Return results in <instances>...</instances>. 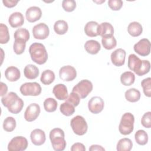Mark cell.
Returning a JSON list of instances; mask_svg holds the SVG:
<instances>
[{
    "instance_id": "cell-6",
    "label": "cell",
    "mask_w": 151,
    "mask_h": 151,
    "mask_svg": "<svg viewBox=\"0 0 151 151\" xmlns=\"http://www.w3.org/2000/svg\"><path fill=\"white\" fill-rule=\"evenodd\" d=\"M70 125L73 131L78 136L84 135L88 129V125L85 119L81 116H76L70 122Z\"/></svg>"
},
{
    "instance_id": "cell-9",
    "label": "cell",
    "mask_w": 151,
    "mask_h": 151,
    "mask_svg": "<svg viewBox=\"0 0 151 151\" xmlns=\"http://www.w3.org/2000/svg\"><path fill=\"white\" fill-rule=\"evenodd\" d=\"M28 140L23 136H16L12 138L8 145L9 151H22L28 147Z\"/></svg>"
},
{
    "instance_id": "cell-31",
    "label": "cell",
    "mask_w": 151,
    "mask_h": 151,
    "mask_svg": "<svg viewBox=\"0 0 151 151\" xmlns=\"http://www.w3.org/2000/svg\"><path fill=\"white\" fill-rule=\"evenodd\" d=\"M134 138L136 143L139 145H145L148 142V135L143 130H137L135 133Z\"/></svg>"
},
{
    "instance_id": "cell-5",
    "label": "cell",
    "mask_w": 151,
    "mask_h": 151,
    "mask_svg": "<svg viewBox=\"0 0 151 151\" xmlns=\"http://www.w3.org/2000/svg\"><path fill=\"white\" fill-rule=\"evenodd\" d=\"M134 116L130 113H124L121 119L119 130L120 133L123 135L130 134L134 129Z\"/></svg>"
},
{
    "instance_id": "cell-20",
    "label": "cell",
    "mask_w": 151,
    "mask_h": 151,
    "mask_svg": "<svg viewBox=\"0 0 151 151\" xmlns=\"http://www.w3.org/2000/svg\"><path fill=\"white\" fill-rule=\"evenodd\" d=\"M8 22L12 28H17L21 27L24 22V16L19 12H14L9 16Z\"/></svg>"
},
{
    "instance_id": "cell-4",
    "label": "cell",
    "mask_w": 151,
    "mask_h": 151,
    "mask_svg": "<svg viewBox=\"0 0 151 151\" xmlns=\"http://www.w3.org/2000/svg\"><path fill=\"white\" fill-rule=\"evenodd\" d=\"M64 132L60 128H54L50 132V139L54 150L56 151L64 150L66 146L64 139Z\"/></svg>"
},
{
    "instance_id": "cell-13",
    "label": "cell",
    "mask_w": 151,
    "mask_h": 151,
    "mask_svg": "<svg viewBox=\"0 0 151 151\" xmlns=\"http://www.w3.org/2000/svg\"><path fill=\"white\" fill-rule=\"evenodd\" d=\"M104 103L103 100L99 96L91 97L88 103V108L89 111L93 114L100 113L104 109Z\"/></svg>"
},
{
    "instance_id": "cell-16",
    "label": "cell",
    "mask_w": 151,
    "mask_h": 151,
    "mask_svg": "<svg viewBox=\"0 0 151 151\" xmlns=\"http://www.w3.org/2000/svg\"><path fill=\"white\" fill-rule=\"evenodd\" d=\"M30 138L32 143L35 146H41L45 142V132L40 129L33 130L30 134Z\"/></svg>"
},
{
    "instance_id": "cell-33",
    "label": "cell",
    "mask_w": 151,
    "mask_h": 151,
    "mask_svg": "<svg viewBox=\"0 0 151 151\" xmlns=\"http://www.w3.org/2000/svg\"><path fill=\"white\" fill-rule=\"evenodd\" d=\"M44 107L45 110L47 112H54L57 109V102L53 98H47L44 101Z\"/></svg>"
},
{
    "instance_id": "cell-14",
    "label": "cell",
    "mask_w": 151,
    "mask_h": 151,
    "mask_svg": "<svg viewBox=\"0 0 151 151\" xmlns=\"http://www.w3.org/2000/svg\"><path fill=\"white\" fill-rule=\"evenodd\" d=\"M40 113V107L37 103L30 104L26 109L24 113L25 119L29 122L37 119Z\"/></svg>"
},
{
    "instance_id": "cell-25",
    "label": "cell",
    "mask_w": 151,
    "mask_h": 151,
    "mask_svg": "<svg viewBox=\"0 0 151 151\" xmlns=\"http://www.w3.org/2000/svg\"><path fill=\"white\" fill-rule=\"evenodd\" d=\"M127 31L132 37H138L142 33L143 28L139 22L134 21L129 24L127 27Z\"/></svg>"
},
{
    "instance_id": "cell-19",
    "label": "cell",
    "mask_w": 151,
    "mask_h": 151,
    "mask_svg": "<svg viewBox=\"0 0 151 151\" xmlns=\"http://www.w3.org/2000/svg\"><path fill=\"white\" fill-rule=\"evenodd\" d=\"M5 78L9 81H16L19 79L21 73L19 70L14 66L8 67L5 71Z\"/></svg>"
},
{
    "instance_id": "cell-24",
    "label": "cell",
    "mask_w": 151,
    "mask_h": 151,
    "mask_svg": "<svg viewBox=\"0 0 151 151\" xmlns=\"http://www.w3.org/2000/svg\"><path fill=\"white\" fill-rule=\"evenodd\" d=\"M24 73L27 78L33 80L38 76L40 71L38 67L35 65L28 64L24 68Z\"/></svg>"
},
{
    "instance_id": "cell-37",
    "label": "cell",
    "mask_w": 151,
    "mask_h": 151,
    "mask_svg": "<svg viewBox=\"0 0 151 151\" xmlns=\"http://www.w3.org/2000/svg\"><path fill=\"white\" fill-rule=\"evenodd\" d=\"M14 37L15 40H22L27 42L29 39V33L25 28H18L15 31Z\"/></svg>"
},
{
    "instance_id": "cell-30",
    "label": "cell",
    "mask_w": 151,
    "mask_h": 151,
    "mask_svg": "<svg viewBox=\"0 0 151 151\" xmlns=\"http://www.w3.org/2000/svg\"><path fill=\"white\" fill-rule=\"evenodd\" d=\"M135 80V76L131 71H126L122 74L120 76V81L122 84L126 86H129L133 84Z\"/></svg>"
},
{
    "instance_id": "cell-43",
    "label": "cell",
    "mask_w": 151,
    "mask_h": 151,
    "mask_svg": "<svg viewBox=\"0 0 151 151\" xmlns=\"http://www.w3.org/2000/svg\"><path fill=\"white\" fill-rule=\"evenodd\" d=\"M123 2L121 0H109L108 5L109 8L113 11H119L121 9Z\"/></svg>"
},
{
    "instance_id": "cell-44",
    "label": "cell",
    "mask_w": 151,
    "mask_h": 151,
    "mask_svg": "<svg viewBox=\"0 0 151 151\" xmlns=\"http://www.w3.org/2000/svg\"><path fill=\"white\" fill-rule=\"evenodd\" d=\"M71 151H85L86 147L83 143H75L73 144L71 147Z\"/></svg>"
},
{
    "instance_id": "cell-1",
    "label": "cell",
    "mask_w": 151,
    "mask_h": 151,
    "mask_svg": "<svg viewBox=\"0 0 151 151\" xmlns=\"http://www.w3.org/2000/svg\"><path fill=\"white\" fill-rule=\"evenodd\" d=\"M127 65L130 70L133 71L139 76L148 73L150 69V64L148 60H141L134 54L129 55Z\"/></svg>"
},
{
    "instance_id": "cell-36",
    "label": "cell",
    "mask_w": 151,
    "mask_h": 151,
    "mask_svg": "<svg viewBox=\"0 0 151 151\" xmlns=\"http://www.w3.org/2000/svg\"><path fill=\"white\" fill-rule=\"evenodd\" d=\"M75 107L72 104L64 102L60 106V110L63 114L66 116H70L74 114L75 112Z\"/></svg>"
},
{
    "instance_id": "cell-34",
    "label": "cell",
    "mask_w": 151,
    "mask_h": 151,
    "mask_svg": "<svg viewBox=\"0 0 151 151\" xmlns=\"http://www.w3.org/2000/svg\"><path fill=\"white\" fill-rule=\"evenodd\" d=\"M16 120L12 117H7L3 122V129L8 132H12L16 127Z\"/></svg>"
},
{
    "instance_id": "cell-23",
    "label": "cell",
    "mask_w": 151,
    "mask_h": 151,
    "mask_svg": "<svg viewBox=\"0 0 151 151\" xmlns=\"http://www.w3.org/2000/svg\"><path fill=\"white\" fill-rule=\"evenodd\" d=\"M84 48L88 53L94 55L99 52L101 49V45L97 41L90 40L86 41L84 44Z\"/></svg>"
},
{
    "instance_id": "cell-28",
    "label": "cell",
    "mask_w": 151,
    "mask_h": 151,
    "mask_svg": "<svg viewBox=\"0 0 151 151\" xmlns=\"http://www.w3.org/2000/svg\"><path fill=\"white\" fill-rule=\"evenodd\" d=\"M55 80V74L50 70H44L41 76L40 80L41 83L45 85L51 84Z\"/></svg>"
},
{
    "instance_id": "cell-47",
    "label": "cell",
    "mask_w": 151,
    "mask_h": 151,
    "mask_svg": "<svg viewBox=\"0 0 151 151\" xmlns=\"http://www.w3.org/2000/svg\"><path fill=\"white\" fill-rule=\"evenodd\" d=\"M89 150L90 151H95V150L103 151V150H105V149L101 146L97 145H93L89 148Z\"/></svg>"
},
{
    "instance_id": "cell-12",
    "label": "cell",
    "mask_w": 151,
    "mask_h": 151,
    "mask_svg": "<svg viewBox=\"0 0 151 151\" xmlns=\"http://www.w3.org/2000/svg\"><path fill=\"white\" fill-rule=\"evenodd\" d=\"M134 50L141 56H147L150 52V42L147 38L141 39L134 45Z\"/></svg>"
},
{
    "instance_id": "cell-29",
    "label": "cell",
    "mask_w": 151,
    "mask_h": 151,
    "mask_svg": "<svg viewBox=\"0 0 151 151\" xmlns=\"http://www.w3.org/2000/svg\"><path fill=\"white\" fill-rule=\"evenodd\" d=\"M68 29L67 22L64 20H58L54 25V29L55 33L58 35L65 34Z\"/></svg>"
},
{
    "instance_id": "cell-35",
    "label": "cell",
    "mask_w": 151,
    "mask_h": 151,
    "mask_svg": "<svg viewBox=\"0 0 151 151\" xmlns=\"http://www.w3.org/2000/svg\"><path fill=\"white\" fill-rule=\"evenodd\" d=\"M8 28L5 24H0V43L2 44L7 43L9 40Z\"/></svg>"
},
{
    "instance_id": "cell-22",
    "label": "cell",
    "mask_w": 151,
    "mask_h": 151,
    "mask_svg": "<svg viewBox=\"0 0 151 151\" xmlns=\"http://www.w3.org/2000/svg\"><path fill=\"white\" fill-rule=\"evenodd\" d=\"M114 34V28L112 25L109 22H102L99 25V35L102 38L109 36H113Z\"/></svg>"
},
{
    "instance_id": "cell-41",
    "label": "cell",
    "mask_w": 151,
    "mask_h": 151,
    "mask_svg": "<svg viewBox=\"0 0 151 151\" xmlns=\"http://www.w3.org/2000/svg\"><path fill=\"white\" fill-rule=\"evenodd\" d=\"M62 7L67 12H72L76 8V2L74 0H64L62 2Z\"/></svg>"
},
{
    "instance_id": "cell-45",
    "label": "cell",
    "mask_w": 151,
    "mask_h": 151,
    "mask_svg": "<svg viewBox=\"0 0 151 151\" xmlns=\"http://www.w3.org/2000/svg\"><path fill=\"white\" fill-rule=\"evenodd\" d=\"M18 1L15 0H3L2 3L7 8H12L16 6Z\"/></svg>"
},
{
    "instance_id": "cell-39",
    "label": "cell",
    "mask_w": 151,
    "mask_h": 151,
    "mask_svg": "<svg viewBox=\"0 0 151 151\" xmlns=\"http://www.w3.org/2000/svg\"><path fill=\"white\" fill-rule=\"evenodd\" d=\"M141 86L143 87L145 95L148 97H151V78L147 77L143 79L141 82Z\"/></svg>"
},
{
    "instance_id": "cell-10",
    "label": "cell",
    "mask_w": 151,
    "mask_h": 151,
    "mask_svg": "<svg viewBox=\"0 0 151 151\" xmlns=\"http://www.w3.org/2000/svg\"><path fill=\"white\" fill-rule=\"evenodd\" d=\"M59 76L60 79L64 81H71L77 77V71L73 66H63L60 69Z\"/></svg>"
},
{
    "instance_id": "cell-17",
    "label": "cell",
    "mask_w": 151,
    "mask_h": 151,
    "mask_svg": "<svg viewBox=\"0 0 151 151\" xmlns=\"http://www.w3.org/2000/svg\"><path fill=\"white\" fill-rule=\"evenodd\" d=\"M42 15L41 9L35 6H31L27 9L25 16L27 21L29 22H34L40 19Z\"/></svg>"
},
{
    "instance_id": "cell-8",
    "label": "cell",
    "mask_w": 151,
    "mask_h": 151,
    "mask_svg": "<svg viewBox=\"0 0 151 151\" xmlns=\"http://www.w3.org/2000/svg\"><path fill=\"white\" fill-rule=\"evenodd\" d=\"M20 92L23 96H37L41 93V87L37 82L25 83L22 84L20 87Z\"/></svg>"
},
{
    "instance_id": "cell-2",
    "label": "cell",
    "mask_w": 151,
    "mask_h": 151,
    "mask_svg": "<svg viewBox=\"0 0 151 151\" xmlns=\"http://www.w3.org/2000/svg\"><path fill=\"white\" fill-rule=\"evenodd\" d=\"M1 102L4 106L8 108V111L13 114L19 113L24 106L23 100L14 92H9L3 96Z\"/></svg>"
},
{
    "instance_id": "cell-7",
    "label": "cell",
    "mask_w": 151,
    "mask_h": 151,
    "mask_svg": "<svg viewBox=\"0 0 151 151\" xmlns=\"http://www.w3.org/2000/svg\"><path fill=\"white\" fill-rule=\"evenodd\" d=\"M93 90V84L88 80H82L73 88L72 91L76 93L80 99H84Z\"/></svg>"
},
{
    "instance_id": "cell-32",
    "label": "cell",
    "mask_w": 151,
    "mask_h": 151,
    "mask_svg": "<svg viewBox=\"0 0 151 151\" xmlns=\"http://www.w3.org/2000/svg\"><path fill=\"white\" fill-rule=\"evenodd\" d=\"M101 43L105 49L110 50L116 47L117 45V41L114 37L113 35L103 37L101 39Z\"/></svg>"
},
{
    "instance_id": "cell-3",
    "label": "cell",
    "mask_w": 151,
    "mask_h": 151,
    "mask_svg": "<svg viewBox=\"0 0 151 151\" xmlns=\"http://www.w3.org/2000/svg\"><path fill=\"white\" fill-rule=\"evenodd\" d=\"M29 52L32 60L39 65L45 63L48 60L47 51L45 46L41 43L32 44L29 48Z\"/></svg>"
},
{
    "instance_id": "cell-38",
    "label": "cell",
    "mask_w": 151,
    "mask_h": 151,
    "mask_svg": "<svg viewBox=\"0 0 151 151\" xmlns=\"http://www.w3.org/2000/svg\"><path fill=\"white\" fill-rule=\"evenodd\" d=\"M26 42L22 40H15L13 44V49L17 55L22 54L25 49Z\"/></svg>"
},
{
    "instance_id": "cell-27",
    "label": "cell",
    "mask_w": 151,
    "mask_h": 151,
    "mask_svg": "<svg viewBox=\"0 0 151 151\" xmlns=\"http://www.w3.org/2000/svg\"><path fill=\"white\" fill-rule=\"evenodd\" d=\"M133 146L132 140L129 138H123L120 139L116 146V149L118 151H130Z\"/></svg>"
},
{
    "instance_id": "cell-46",
    "label": "cell",
    "mask_w": 151,
    "mask_h": 151,
    "mask_svg": "<svg viewBox=\"0 0 151 151\" xmlns=\"http://www.w3.org/2000/svg\"><path fill=\"white\" fill-rule=\"evenodd\" d=\"M7 91H8L7 86L3 82H1V94H0V96L2 97L4 96L6 94Z\"/></svg>"
},
{
    "instance_id": "cell-42",
    "label": "cell",
    "mask_w": 151,
    "mask_h": 151,
    "mask_svg": "<svg viewBox=\"0 0 151 151\" xmlns=\"http://www.w3.org/2000/svg\"><path fill=\"white\" fill-rule=\"evenodd\" d=\"M141 123L143 127L145 128H150L151 127V112L148 111L145 113L142 119Z\"/></svg>"
},
{
    "instance_id": "cell-18",
    "label": "cell",
    "mask_w": 151,
    "mask_h": 151,
    "mask_svg": "<svg viewBox=\"0 0 151 151\" xmlns=\"http://www.w3.org/2000/svg\"><path fill=\"white\" fill-rule=\"evenodd\" d=\"M52 93L55 97L60 100H64L68 96L67 87L63 84L55 85L53 87Z\"/></svg>"
},
{
    "instance_id": "cell-15",
    "label": "cell",
    "mask_w": 151,
    "mask_h": 151,
    "mask_svg": "<svg viewBox=\"0 0 151 151\" xmlns=\"http://www.w3.org/2000/svg\"><path fill=\"white\" fill-rule=\"evenodd\" d=\"M126 51L122 48H118L111 54V63L117 67L124 65L125 62Z\"/></svg>"
},
{
    "instance_id": "cell-26",
    "label": "cell",
    "mask_w": 151,
    "mask_h": 151,
    "mask_svg": "<svg viewBox=\"0 0 151 151\" xmlns=\"http://www.w3.org/2000/svg\"><path fill=\"white\" fill-rule=\"evenodd\" d=\"M124 96L126 99L127 101L132 103H134L140 100V92L134 88H131L126 91Z\"/></svg>"
},
{
    "instance_id": "cell-11",
    "label": "cell",
    "mask_w": 151,
    "mask_h": 151,
    "mask_svg": "<svg viewBox=\"0 0 151 151\" xmlns=\"http://www.w3.org/2000/svg\"><path fill=\"white\" fill-rule=\"evenodd\" d=\"M49 34V28L45 23H39L32 28V34L35 39L44 40L48 37Z\"/></svg>"
},
{
    "instance_id": "cell-40",
    "label": "cell",
    "mask_w": 151,
    "mask_h": 151,
    "mask_svg": "<svg viewBox=\"0 0 151 151\" xmlns=\"http://www.w3.org/2000/svg\"><path fill=\"white\" fill-rule=\"evenodd\" d=\"M65 101L72 104L74 107H76L80 103V97L76 93L72 91L65 99Z\"/></svg>"
},
{
    "instance_id": "cell-21",
    "label": "cell",
    "mask_w": 151,
    "mask_h": 151,
    "mask_svg": "<svg viewBox=\"0 0 151 151\" xmlns=\"http://www.w3.org/2000/svg\"><path fill=\"white\" fill-rule=\"evenodd\" d=\"M99 24L96 21H89L84 27L86 34L90 37H94L99 35Z\"/></svg>"
}]
</instances>
